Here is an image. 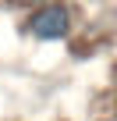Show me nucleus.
<instances>
[{"label": "nucleus", "instance_id": "nucleus-1", "mask_svg": "<svg viewBox=\"0 0 117 121\" xmlns=\"http://www.w3.org/2000/svg\"><path fill=\"white\" fill-rule=\"evenodd\" d=\"M25 32L39 43H61L71 36V11L68 4H61V0H53V4H43L32 11V18L25 22Z\"/></svg>", "mask_w": 117, "mask_h": 121}, {"label": "nucleus", "instance_id": "nucleus-2", "mask_svg": "<svg viewBox=\"0 0 117 121\" xmlns=\"http://www.w3.org/2000/svg\"><path fill=\"white\" fill-rule=\"evenodd\" d=\"M11 4H18V7H43V4H53V0H11Z\"/></svg>", "mask_w": 117, "mask_h": 121}, {"label": "nucleus", "instance_id": "nucleus-3", "mask_svg": "<svg viewBox=\"0 0 117 121\" xmlns=\"http://www.w3.org/2000/svg\"><path fill=\"white\" fill-rule=\"evenodd\" d=\"M61 121H68V117H61Z\"/></svg>", "mask_w": 117, "mask_h": 121}]
</instances>
